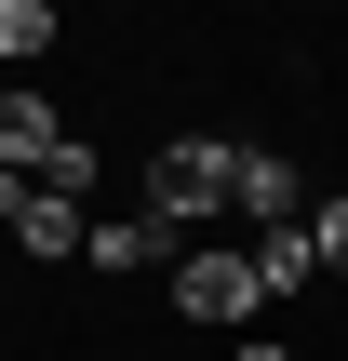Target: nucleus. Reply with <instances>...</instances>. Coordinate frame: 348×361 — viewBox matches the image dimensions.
<instances>
[{
	"mask_svg": "<svg viewBox=\"0 0 348 361\" xmlns=\"http://www.w3.org/2000/svg\"><path fill=\"white\" fill-rule=\"evenodd\" d=\"M228 214H255V241L295 228V147H241L228 161Z\"/></svg>",
	"mask_w": 348,
	"mask_h": 361,
	"instance_id": "nucleus-3",
	"label": "nucleus"
},
{
	"mask_svg": "<svg viewBox=\"0 0 348 361\" xmlns=\"http://www.w3.org/2000/svg\"><path fill=\"white\" fill-rule=\"evenodd\" d=\"M228 134H174V147H148V228L161 241H188L201 214H228Z\"/></svg>",
	"mask_w": 348,
	"mask_h": 361,
	"instance_id": "nucleus-1",
	"label": "nucleus"
},
{
	"mask_svg": "<svg viewBox=\"0 0 348 361\" xmlns=\"http://www.w3.org/2000/svg\"><path fill=\"white\" fill-rule=\"evenodd\" d=\"M161 255H174V241H161L148 214H107V228L80 241V268H161Z\"/></svg>",
	"mask_w": 348,
	"mask_h": 361,
	"instance_id": "nucleus-5",
	"label": "nucleus"
},
{
	"mask_svg": "<svg viewBox=\"0 0 348 361\" xmlns=\"http://www.w3.org/2000/svg\"><path fill=\"white\" fill-rule=\"evenodd\" d=\"M308 255H322V281H348V201H322V214H308Z\"/></svg>",
	"mask_w": 348,
	"mask_h": 361,
	"instance_id": "nucleus-8",
	"label": "nucleus"
},
{
	"mask_svg": "<svg viewBox=\"0 0 348 361\" xmlns=\"http://www.w3.org/2000/svg\"><path fill=\"white\" fill-rule=\"evenodd\" d=\"M308 281H322L308 228H268V241H255V295H308Z\"/></svg>",
	"mask_w": 348,
	"mask_h": 361,
	"instance_id": "nucleus-6",
	"label": "nucleus"
},
{
	"mask_svg": "<svg viewBox=\"0 0 348 361\" xmlns=\"http://www.w3.org/2000/svg\"><path fill=\"white\" fill-rule=\"evenodd\" d=\"M228 361H295V348H282V335H241V348H228Z\"/></svg>",
	"mask_w": 348,
	"mask_h": 361,
	"instance_id": "nucleus-9",
	"label": "nucleus"
},
{
	"mask_svg": "<svg viewBox=\"0 0 348 361\" xmlns=\"http://www.w3.org/2000/svg\"><path fill=\"white\" fill-rule=\"evenodd\" d=\"M13 201H27V188H13V174H0V228H13Z\"/></svg>",
	"mask_w": 348,
	"mask_h": 361,
	"instance_id": "nucleus-10",
	"label": "nucleus"
},
{
	"mask_svg": "<svg viewBox=\"0 0 348 361\" xmlns=\"http://www.w3.org/2000/svg\"><path fill=\"white\" fill-rule=\"evenodd\" d=\"M80 241H94V214H80L67 188H27V201H13V255H54V268H67Z\"/></svg>",
	"mask_w": 348,
	"mask_h": 361,
	"instance_id": "nucleus-4",
	"label": "nucleus"
},
{
	"mask_svg": "<svg viewBox=\"0 0 348 361\" xmlns=\"http://www.w3.org/2000/svg\"><path fill=\"white\" fill-rule=\"evenodd\" d=\"M27 54H54V0H0V67H27Z\"/></svg>",
	"mask_w": 348,
	"mask_h": 361,
	"instance_id": "nucleus-7",
	"label": "nucleus"
},
{
	"mask_svg": "<svg viewBox=\"0 0 348 361\" xmlns=\"http://www.w3.org/2000/svg\"><path fill=\"white\" fill-rule=\"evenodd\" d=\"M174 308L188 322H215V335H241L268 295H255V255H174Z\"/></svg>",
	"mask_w": 348,
	"mask_h": 361,
	"instance_id": "nucleus-2",
	"label": "nucleus"
}]
</instances>
